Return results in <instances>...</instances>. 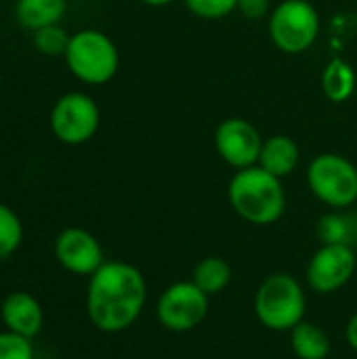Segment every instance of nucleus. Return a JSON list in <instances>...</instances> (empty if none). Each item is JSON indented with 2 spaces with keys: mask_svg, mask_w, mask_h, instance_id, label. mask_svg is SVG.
<instances>
[{
  "mask_svg": "<svg viewBox=\"0 0 357 359\" xmlns=\"http://www.w3.org/2000/svg\"><path fill=\"white\" fill-rule=\"evenodd\" d=\"M147 303L143 273L124 261H105L86 286V313L93 326L107 334L130 328Z\"/></svg>",
  "mask_w": 357,
  "mask_h": 359,
  "instance_id": "obj_1",
  "label": "nucleus"
},
{
  "mask_svg": "<svg viewBox=\"0 0 357 359\" xmlns=\"http://www.w3.org/2000/svg\"><path fill=\"white\" fill-rule=\"evenodd\" d=\"M227 200L240 219L261 227L278 223L286 210L282 179L274 177L259 164L234 172L227 185Z\"/></svg>",
  "mask_w": 357,
  "mask_h": 359,
  "instance_id": "obj_2",
  "label": "nucleus"
},
{
  "mask_svg": "<svg viewBox=\"0 0 357 359\" xmlns=\"http://www.w3.org/2000/svg\"><path fill=\"white\" fill-rule=\"evenodd\" d=\"M305 309L303 286L290 273L267 276L255 294V316L271 332H290L305 320Z\"/></svg>",
  "mask_w": 357,
  "mask_h": 359,
  "instance_id": "obj_3",
  "label": "nucleus"
},
{
  "mask_svg": "<svg viewBox=\"0 0 357 359\" xmlns=\"http://www.w3.org/2000/svg\"><path fill=\"white\" fill-rule=\"evenodd\" d=\"M63 59L72 76L90 86L107 84L120 67L118 46L99 29H80L72 34Z\"/></svg>",
  "mask_w": 357,
  "mask_h": 359,
  "instance_id": "obj_4",
  "label": "nucleus"
},
{
  "mask_svg": "<svg viewBox=\"0 0 357 359\" xmlns=\"http://www.w3.org/2000/svg\"><path fill=\"white\" fill-rule=\"evenodd\" d=\"M274 46L286 55H301L320 36V15L309 0H282L267 17Z\"/></svg>",
  "mask_w": 357,
  "mask_h": 359,
  "instance_id": "obj_5",
  "label": "nucleus"
},
{
  "mask_svg": "<svg viewBox=\"0 0 357 359\" xmlns=\"http://www.w3.org/2000/svg\"><path fill=\"white\" fill-rule=\"evenodd\" d=\"M311 194L332 210H345L357 202V166L345 156L326 151L307 166Z\"/></svg>",
  "mask_w": 357,
  "mask_h": 359,
  "instance_id": "obj_6",
  "label": "nucleus"
},
{
  "mask_svg": "<svg viewBox=\"0 0 357 359\" xmlns=\"http://www.w3.org/2000/svg\"><path fill=\"white\" fill-rule=\"evenodd\" d=\"M101 124V109L86 93L72 90L61 95L50 109V130L65 145L90 141Z\"/></svg>",
  "mask_w": 357,
  "mask_h": 359,
  "instance_id": "obj_7",
  "label": "nucleus"
},
{
  "mask_svg": "<svg viewBox=\"0 0 357 359\" xmlns=\"http://www.w3.org/2000/svg\"><path fill=\"white\" fill-rule=\"evenodd\" d=\"M208 299L210 297L204 294L191 280L175 282L158 299V322L170 332H189L206 320Z\"/></svg>",
  "mask_w": 357,
  "mask_h": 359,
  "instance_id": "obj_8",
  "label": "nucleus"
},
{
  "mask_svg": "<svg viewBox=\"0 0 357 359\" xmlns=\"http://www.w3.org/2000/svg\"><path fill=\"white\" fill-rule=\"evenodd\" d=\"M357 257L353 246L322 244L307 263V286L318 294H332L341 290L356 273Z\"/></svg>",
  "mask_w": 357,
  "mask_h": 359,
  "instance_id": "obj_9",
  "label": "nucleus"
},
{
  "mask_svg": "<svg viewBox=\"0 0 357 359\" xmlns=\"http://www.w3.org/2000/svg\"><path fill=\"white\" fill-rule=\"evenodd\" d=\"M261 147L263 137L246 118H225L215 130V149L219 158L236 170L257 166Z\"/></svg>",
  "mask_w": 357,
  "mask_h": 359,
  "instance_id": "obj_10",
  "label": "nucleus"
},
{
  "mask_svg": "<svg viewBox=\"0 0 357 359\" xmlns=\"http://www.w3.org/2000/svg\"><path fill=\"white\" fill-rule=\"evenodd\" d=\"M55 259L65 271L88 278L105 263L99 240L82 227H65L57 236Z\"/></svg>",
  "mask_w": 357,
  "mask_h": 359,
  "instance_id": "obj_11",
  "label": "nucleus"
},
{
  "mask_svg": "<svg viewBox=\"0 0 357 359\" xmlns=\"http://www.w3.org/2000/svg\"><path fill=\"white\" fill-rule=\"evenodd\" d=\"M0 318L6 330L25 337V339H34L40 334L42 326H44V311L40 301L23 290L11 292L0 307Z\"/></svg>",
  "mask_w": 357,
  "mask_h": 359,
  "instance_id": "obj_12",
  "label": "nucleus"
},
{
  "mask_svg": "<svg viewBox=\"0 0 357 359\" xmlns=\"http://www.w3.org/2000/svg\"><path fill=\"white\" fill-rule=\"evenodd\" d=\"M301 162V149L288 135H271L269 139H263L259 166L271 172L278 179H284L297 170Z\"/></svg>",
  "mask_w": 357,
  "mask_h": 359,
  "instance_id": "obj_13",
  "label": "nucleus"
},
{
  "mask_svg": "<svg viewBox=\"0 0 357 359\" xmlns=\"http://www.w3.org/2000/svg\"><path fill=\"white\" fill-rule=\"evenodd\" d=\"M67 0H17L15 17L23 29L36 32L46 25H55L65 15Z\"/></svg>",
  "mask_w": 357,
  "mask_h": 359,
  "instance_id": "obj_14",
  "label": "nucleus"
},
{
  "mask_svg": "<svg viewBox=\"0 0 357 359\" xmlns=\"http://www.w3.org/2000/svg\"><path fill=\"white\" fill-rule=\"evenodd\" d=\"M357 86V74L349 61L335 57L326 63L322 72V93L332 103H345L353 97Z\"/></svg>",
  "mask_w": 357,
  "mask_h": 359,
  "instance_id": "obj_15",
  "label": "nucleus"
},
{
  "mask_svg": "<svg viewBox=\"0 0 357 359\" xmlns=\"http://www.w3.org/2000/svg\"><path fill=\"white\" fill-rule=\"evenodd\" d=\"M290 347L299 359H326L332 345L322 326L303 320L290 330Z\"/></svg>",
  "mask_w": 357,
  "mask_h": 359,
  "instance_id": "obj_16",
  "label": "nucleus"
},
{
  "mask_svg": "<svg viewBox=\"0 0 357 359\" xmlns=\"http://www.w3.org/2000/svg\"><path fill=\"white\" fill-rule=\"evenodd\" d=\"M191 282L208 297L221 294L231 282V267L221 257H206L196 263L191 271Z\"/></svg>",
  "mask_w": 357,
  "mask_h": 359,
  "instance_id": "obj_17",
  "label": "nucleus"
},
{
  "mask_svg": "<svg viewBox=\"0 0 357 359\" xmlns=\"http://www.w3.org/2000/svg\"><path fill=\"white\" fill-rule=\"evenodd\" d=\"M318 238L322 244L353 246L357 242V217L345 215L343 210L324 215L318 221Z\"/></svg>",
  "mask_w": 357,
  "mask_h": 359,
  "instance_id": "obj_18",
  "label": "nucleus"
},
{
  "mask_svg": "<svg viewBox=\"0 0 357 359\" xmlns=\"http://www.w3.org/2000/svg\"><path fill=\"white\" fill-rule=\"evenodd\" d=\"M23 242V225L17 212L0 202V259L17 252Z\"/></svg>",
  "mask_w": 357,
  "mask_h": 359,
  "instance_id": "obj_19",
  "label": "nucleus"
},
{
  "mask_svg": "<svg viewBox=\"0 0 357 359\" xmlns=\"http://www.w3.org/2000/svg\"><path fill=\"white\" fill-rule=\"evenodd\" d=\"M69 38H72V34H67L59 23L46 25V27H40V29L32 32L34 48L38 53L46 55V57H63L65 50H67Z\"/></svg>",
  "mask_w": 357,
  "mask_h": 359,
  "instance_id": "obj_20",
  "label": "nucleus"
},
{
  "mask_svg": "<svg viewBox=\"0 0 357 359\" xmlns=\"http://www.w3.org/2000/svg\"><path fill=\"white\" fill-rule=\"evenodd\" d=\"M183 4L191 15L206 21H217L238 11V0H183Z\"/></svg>",
  "mask_w": 357,
  "mask_h": 359,
  "instance_id": "obj_21",
  "label": "nucleus"
},
{
  "mask_svg": "<svg viewBox=\"0 0 357 359\" xmlns=\"http://www.w3.org/2000/svg\"><path fill=\"white\" fill-rule=\"evenodd\" d=\"M0 359H34L32 341L11 330L0 332Z\"/></svg>",
  "mask_w": 357,
  "mask_h": 359,
  "instance_id": "obj_22",
  "label": "nucleus"
},
{
  "mask_svg": "<svg viewBox=\"0 0 357 359\" xmlns=\"http://www.w3.org/2000/svg\"><path fill=\"white\" fill-rule=\"evenodd\" d=\"M238 11L246 19H263L271 13V0H238Z\"/></svg>",
  "mask_w": 357,
  "mask_h": 359,
  "instance_id": "obj_23",
  "label": "nucleus"
},
{
  "mask_svg": "<svg viewBox=\"0 0 357 359\" xmlns=\"http://www.w3.org/2000/svg\"><path fill=\"white\" fill-rule=\"evenodd\" d=\"M345 341L353 351H357V313L349 318V322L345 326Z\"/></svg>",
  "mask_w": 357,
  "mask_h": 359,
  "instance_id": "obj_24",
  "label": "nucleus"
},
{
  "mask_svg": "<svg viewBox=\"0 0 357 359\" xmlns=\"http://www.w3.org/2000/svg\"><path fill=\"white\" fill-rule=\"evenodd\" d=\"M143 4H147V6H154V8H160V6H168V4H173L175 0H141Z\"/></svg>",
  "mask_w": 357,
  "mask_h": 359,
  "instance_id": "obj_25",
  "label": "nucleus"
},
{
  "mask_svg": "<svg viewBox=\"0 0 357 359\" xmlns=\"http://www.w3.org/2000/svg\"><path fill=\"white\" fill-rule=\"evenodd\" d=\"M0 86H2V74H0Z\"/></svg>",
  "mask_w": 357,
  "mask_h": 359,
  "instance_id": "obj_26",
  "label": "nucleus"
},
{
  "mask_svg": "<svg viewBox=\"0 0 357 359\" xmlns=\"http://www.w3.org/2000/svg\"><path fill=\"white\" fill-rule=\"evenodd\" d=\"M261 359H274V358H261Z\"/></svg>",
  "mask_w": 357,
  "mask_h": 359,
  "instance_id": "obj_27",
  "label": "nucleus"
}]
</instances>
